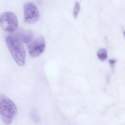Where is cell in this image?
Listing matches in <instances>:
<instances>
[{"instance_id": "ba28073f", "label": "cell", "mask_w": 125, "mask_h": 125, "mask_svg": "<svg viewBox=\"0 0 125 125\" xmlns=\"http://www.w3.org/2000/svg\"><path fill=\"white\" fill-rule=\"evenodd\" d=\"M80 10V5L79 2L76 1L75 3V7L73 11V15L75 18H76L79 13Z\"/></svg>"}, {"instance_id": "8992f818", "label": "cell", "mask_w": 125, "mask_h": 125, "mask_svg": "<svg viewBox=\"0 0 125 125\" xmlns=\"http://www.w3.org/2000/svg\"><path fill=\"white\" fill-rule=\"evenodd\" d=\"M15 35L22 42L29 43L32 39L33 33L30 30L21 29L16 32Z\"/></svg>"}, {"instance_id": "3957f363", "label": "cell", "mask_w": 125, "mask_h": 125, "mask_svg": "<svg viewBox=\"0 0 125 125\" xmlns=\"http://www.w3.org/2000/svg\"><path fill=\"white\" fill-rule=\"evenodd\" d=\"M0 26L4 31L12 33L17 30L18 22L16 14L11 11L0 14Z\"/></svg>"}, {"instance_id": "9c48e42d", "label": "cell", "mask_w": 125, "mask_h": 125, "mask_svg": "<svg viewBox=\"0 0 125 125\" xmlns=\"http://www.w3.org/2000/svg\"><path fill=\"white\" fill-rule=\"evenodd\" d=\"M109 62L111 66H113L114 65L116 62V60L115 59H111L109 60Z\"/></svg>"}, {"instance_id": "6da1fadb", "label": "cell", "mask_w": 125, "mask_h": 125, "mask_svg": "<svg viewBox=\"0 0 125 125\" xmlns=\"http://www.w3.org/2000/svg\"><path fill=\"white\" fill-rule=\"evenodd\" d=\"M6 43L8 49L17 64L20 67L25 63L26 54L22 42L14 34H10L6 37Z\"/></svg>"}, {"instance_id": "52a82bcc", "label": "cell", "mask_w": 125, "mask_h": 125, "mask_svg": "<svg viewBox=\"0 0 125 125\" xmlns=\"http://www.w3.org/2000/svg\"><path fill=\"white\" fill-rule=\"evenodd\" d=\"M97 56L101 61H105L108 58L107 50L105 48H101L97 52Z\"/></svg>"}, {"instance_id": "30bf717a", "label": "cell", "mask_w": 125, "mask_h": 125, "mask_svg": "<svg viewBox=\"0 0 125 125\" xmlns=\"http://www.w3.org/2000/svg\"><path fill=\"white\" fill-rule=\"evenodd\" d=\"M124 34H125V32H124Z\"/></svg>"}, {"instance_id": "7a4b0ae2", "label": "cell", "mask_w": 125, "mask_h": 125, "mask_svg": "<svg viewBox=\"0 0 125 125\" xmlns=\"http://www.w3.org/2000/svg\"><path fill=\"white\" fill-rule=\"evenodd\" d=\"M17 114V109L14 102L3 94H0V116L3 122L10 125Z\"/></svg>"}, {"instance_id": "277c9868", "label": "cell", "mask_w": 125, "mask_h": 125, "mask_svg": "<svg viewBox=\"0 0 125 125\" xmlns=\"http://www.w3.org/2000/svg\"><path fill=\"white\" fill-rule=\"evenodd\" d=\"M24 21L26 23L33 24L40 18L39 11L36 5L32 2H27L23 5Z\"/></svg>"}, {"instance_id": "5b68a950", "label": "cell", "mask_w": 125, "mask_h": 125, "mask_svg": "<svg viewBox=\"0 0 125 125\" xmlns=\"http://www.w3.org/2000/svg\"><path fill=\"white\" fill-rule=\"evenodd\" d=\"M45 45V39L42 36H39L29 43L28 50L30 56L32 58L39 56L44 51Z\"/></svg>"}]
</instances>
